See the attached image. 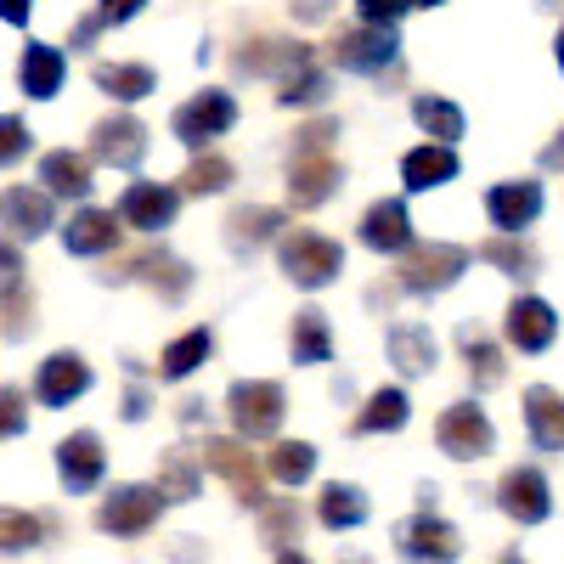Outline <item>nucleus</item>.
Segmentation results:
<instances>
[{
	"label": "nucleus",
	"mask_w": 564,
	"mask_h": 564,
	"mask_svg": "<svg viewBox=\"0 0 564 564\" xmlns=\"http://www.w3.org/2000/svg\"><path fill=\"white\" fill-rule=\"evenodd\" d=\"M153 412V395L148 390H124V423H141Z\"/></svg>",
	"instance_id": "8fccbe9b"
},
{
	"label": "nucleus",
	"mask_w": 564,
	"mask_h": 564,
	"mask_svg": "<svg viewBox=\"0 0 564 564\" xmlns=\"http://www.w3.org/2000/svg\"><path fill=\"white\" fill-rule=\"evenodd\" d=\"M435 446H441L452 463H480V457L497 446V430H491L486 406H475V401L446 406L441 423H435Z\"/></svg>",
	"instance_id": "6e6552de"
},
{
	"label": "nucleus",
	"mask_w": 564,
	"mask_h": 564,
	"mask_svg": "<svg viewBox=\"0 0 564 564\" xmlns=\"http://www.w3.org/2000/svg\"><path fill=\"white\" fill-rule=\"evenodd\" d=\"M209 350H215V334H209V327H193V334L170 339V345H164V356H159V379H164V384L193 379V372L209 361Z\"/></svg>",
	"instance_id": "473e14b6"
},
{
	"label": "nucleus",
	"mask_w": 564,
	"mask_h": 564,
	"mask_svg": "<svg viewBox=\"0 0 564 564\" xmlns=\"http://www.w3.org/2000/svg\"><path fill=\"white\" fill-rule=\"evenodd\" d=\"M401 181H406V193H435V186L457 181L452 141H423V148H412V153L401 159Z\"/></svg>",
	"instance_id": "393cba45"
},
{
	"label": "nucleus",
	"mask_w": 564,
	"mask_h": 564,
	"mask_svg": "<svg viewBox=\"0 0 564 564\" xmlns=\"http://www.w3.org/2000/svg\"><path fill=\"white\" fill-rule=\"evenodd\" d=\"M553 57H558V68H564V29H558V40H553Z\"/></svg>",
	"instance_id": "5fc2aeb1"
},
{
	"label": "nucleus",
	"mask_w": 564,
	"mask_h": 564,
	"mask_svg": "<svg viewBox=\"0 0 564 564\" xmlns=\"http://www.w3.org/2000/svg\"><path fill=\"white\" fill-rule=\"evenodd\" d=\"M289 356L300 367H322V361H334V327H327V316L316 305L294 311V327H289Z\"/></svg>",
	"instance_id": "c85d7f7f"
},
{
	"label": "nucleus",
	"mask_w": 564,
	"mask_h": 564,
	"mask_svg": "<svg viewBox=\"0 0 564 564\" xmlns=\"http://www.w3.org/2000/svg\"><path fill=\"white\" fill-rule=\"evenodd\" d=\"M265 475H271L276 486H305V480L316 475V446H311V441H276V446L265 452Z\"/></svg>",
	"instance_id": "4c0bfd02"
},
{
	"label": "nucleus",
	"mask_w": 564,
	"mask_h": 564,
	"mask_svg": "<svg viewBox=\"0 0 564 564\" xmlns=\"http://www.w3.org/2000/svg\"><path fill=\"white\" fill-rule=\"evenodd\" d=\"M406 417H412V401H406V390H372L367 395V406L350 417V435H395V430H406Z\"/></svg>",
	"instance_id": "7c9ffc66"
},
{
	"label": "nucleus",
	"mask_w": 564,
	"mask_h": 564,
	"mask_svg": "<svg viewBox=\"0 0 564 564\" xmlns=\"http://www.w3.org/2000/svg\"><path fill=\"white\" fill-rule=\"evenodd\" d=\"M90 85H97L102 97H113V102H141V97L159 90V74L148 63H97L90 68Z\"/></svg>",
	"instance_id": "c756f323"
},
{
	"label": "nucleus",
	"mask_w": 564,
	"mask_h": 564,
	"mask_svg": "<svg viewBox=\"0 0 564 564\" xmlns=\"http://www.w3.org/2000/svg\"><path fill=\"white\" fill-rule=\"evenodd\" d=\"M390 361L401 379H423V372H435V334L423 322H395L390 327Z\"/></svg>",
	"instance_id": "a878e982"
},
{
	"label": "nucleus",
	"mask_w": 564,
	"mask_h": 564,
	"mask_svg": "<svg viewBox=\"0 0 564 564\" xmlns=\"http://www.w3.org/2000/svg\"><path fill=\"white\" fill-rule=\"evenodd\" d=\"M457 350H463V361H468V384H475L480 395L502 384V350L491 345V334H486V327L463 322V327H457Z\"/></svg>",
	"instance_id": "bb28decb"
},
{
	"label": "nucleus",
	"mask_w": 564,
	"mask_h": 564,
	"mask_svg": "<svg viewBox=\"0 0 564 564\" xmlns=\"http://www.w3.org/2000/svg\"><path fill=\"white\" fill-rule=\"evenodd\" d=\"M276 226H282L276 209H265V204H243V209H231V215H226V243H231V254H254L260 243L276 238Z\"/></svg>",
	"instance_id": "2f4dec72"
},
{
	"label": "nucleus",
	"mask_w": 564,
	"mask_h": 564,
	"mask_svg": "<svg viewBox=\"0 0 564 564\" xmlns=\"http://www.w3.org/2000/svg\"><path fill=\"white\" fill-rule=\"evenodd\" d=\"M423 7H441V0H356V12L367 23H401L406 12H423Z\"/></svg>",
	"instance_id": "79ce46f5"
},
{
	"label": "nucleus",
	"mask_w": 564,
	"mask_h": 564,
	"mask_svg": "<svg viewBox=\"0 0 564 564\" xmlns=\"http://www.w3.org/2000/svg\"><path fill=\"white\" fill-rule=\"evenodd\" d=\"M401 57V40H395V23H356V29H345L334 45H327V63L334 68H345V74H384L390 63Z\"/></svg>",
	"instance_id": "20e7f679"
},
{
	"label": "nucleus",
	"mask_w": 564,
	"mask_h": 564,
	"mask_svg": "<svg viewBox=\"0 0 564 564\" xmlns=\"http://www.w3.org/2000/svg\"><path fill=\"white\" fill-rule=\"evenodd\" d=\"M327 90H334V79H327V68L316 63H300L276 79V108H322Z\"/></svg>",
	"instance_id": "f704fd0d"
},
{
	"label": "nucleus",
	"mask_w": 564,
	"mask_h": 564,
	"mask_svg": "<svg viewBox=\"0 0 564 564\" xmlns=\"http://www.w3.org/2000/svg\"><path fill=\"white\" fill-rule=\"evenodd\" d=\"M90 384H97V372H90V361L79 350H57L40 361V379H34V395L40 406H74Z\"/></svg>",
	"instance_id": "4468645a"
},
{
	"label": "nucleus",
	"mask_w": 564,
	"mask_h": 564,
	"mask_svg": "<svg viewBox=\"0 0 564 564\" xmlns=\"http://www.w3.org/2000/svg\"><path fill=\"white\" fill-rule=\"evenodd\" d=\"M339 181H345V170H339L334 148H294V159H289V204L294 209H322L339 193Z\"/></svg>",
	"instance_id": "1a4fd4ad"
},
{
	"label": "nucleus",
	"mask_w": 564,
	"mask_h": 564,
	"mask_svg": "<svg viewBox=\"0 0 564 564\" xmlns=\"http://www.w3.org/2000/svg\"><path fill=\"white\" fill-rule=\"evenodd\" d=\"M102 29H108V18H102V12H85V18L74 23V34H68V52H85V45L97 40Z\"/></svg>",
	"instance_id": "de8ad7c7"
},
{
	"label": "nucleus",
	"mask_w": 564,
	"mask_h": 564,
	"mask_svg": "<svg viewBox=\"0 0 564 564\" xmlns=\"http://www.w3.org/2000/svg\"><path fill=\"white\" fill-rule=\"evenodd\" d=\"M412 119H417L423 135H435V141H457V135L468 130L463 108L446 102V97H412Z\"/></svg>",
	"instance_id": "ea45409f"
},
{
	"label": "nucleus",
	"mask_w": 564,
	"mask_h": 564,
	"mask_svg": "<svg viewBox=\"0 0 564 564\" xmlns=\"http://www.w3.org/2000/svg\"><path fill=\"white\" fill-rule=\"evenodd\" d=\"M475 254H480L486 265H497L502 276H536V254L520 243V231H497V238H486Z\"/></svg>",
	"instance_id": "58836bf2"
},
{
	"label": "nucleus",
	"mask_w": 564,
	"mask_h": 564,
	"mask_svg": "<svg viewBox=\"0 0 564 564\" xmlns=\"http://www.w3.org/2000/svg\"><path fill=\"white\" fill-rule=\"evenodd\" d=\"M0 215H7V238H45L52 231V193H34V186H7L0 198Z\"/></svg>",
	"instance_id": "b1692460"
},
{
	"label": "nucleus",
	"mask_w": 564,
	"mask_h": 564,
	"mask_svg": "<svg viewBox=\"0 0 564 564\" xmlns=\"http://www.w3.org/2000/svg\"><path fill=\"white\" fill-rule=\"evenodd\" d=\"M367 513H372V502H367V491L350 486V480L322 486V497H316V520H322L327 531H361Z\"/></svg>",
	"instance_id": "cd10ccee"
},
{
	"label": "nucleus",
	"mask_w": 564,
	"mask_h": 564,
	"mask_svg": "<svg viewBox=\"0 0 564 564\" xmlns=\"http://www.w3.org/2000/svg\"><path fill=\"white\" fill-rule=\"evenodd\" d=\"M102 475H108V452H102V441L90 435V430H79V435H68L57 446V480L74 497H90V491L102 486Z\"/></svg>",
	"instance_id": "f3484780"
},
{
	"label": "nucleus",
	"mask_w": 564,
	"mask_h": 564,
	"mask_svg": "<svg viewBox=\"0 0 564 564\" xmlns=\"http://www.w3.org/2000/svg\"><path fill=\"white\" fill-rule=\"evenodd\" d=\"M119 226H124V215H113V209H97V204H85L68 226H63V249L68 254H79V260H97V254H113L119 249Z\"/></svg>",
	"instance_id": "aec40b11"
},
{
	"label": "nucleus",
	"mask_w": 564,
	"mask_h": 564,
	"mask_svg": "<svg viewBox=\"0 0 564 564\" xmlns=\"http://www.w3.org/2000/svg\"><path fill=\"white\" fill-rule=\"evenodd\" d=\"M553 334H558V316L536 294H520V300L508 305V316H502V339L520 350V356H542L553 345Z\"/></svg>",
	"instance_id": "2eb2a0df"
},
{
	"label": "nucleus",
	"mask_w": 564,
	"mask_h": 564,
	"mask_svg": "<svg viewBox=\"0 0 564 564\" xmlns=\"http://www.w3.org/2000/svg\"><path fill=\"white\" fill-rule=\"evenodd\" d=\"M181 186H164V181H130L124 186V198H119V215H124V226H135V231H164V226H175V215H181Z\"/></svg>",
	"instance_id": "ddd939ff"
},
{
	"label": "nucleus",
	"mask_w": 564,
	"mask_h": 564,
	"mask_svg": "<svg viewBox=\"0 0 564 564\" xmlns=\"http://www.w3.org/2000/svg\"><path fill=\"white\" fill-rule=\"evenodd\" d=\"M497 508L508 513L513 525H542L547 513H553V486H547V475H542V468H531V463L508 468L502 486H497Z\"/></svg>",
	"instance_id": "9b49d317"
},
{
	"label": "nucleus",
	"mask_w": 564,
	"mask_h": 564,
	"mask_svg": "<svg viewBox=\"0 0 564 564\" xmlns=\"http://www.w3.org/2000/svg\"><path fill=\"white\" fill-rule=\"evenodd\" d=\"M231 181H238L231 159H226V153H215V148H204L193 164H186V175H181V193H186V198H215V193H226Z\"/></svg>",
	"instance_id": "c9c22d12"
},
{
	"label": "nucleus",
	"mask_w": 564,
	"mask_h": 564,
	"mask_svg": "<svg viewBox=\"0 0 564 564\" xmlns=\"http://www.w3.org/2000/svg\"><path fill=\"white\" fill-rule=\"evenodd\" d=\"M119 282H141V289H153L164 305H181L186 289H193V271H186V260H175L170 249H148L119 271Z\"/></svg>",
	"instance_id": "a211bd4d"
},
{
	"label": "nucleus",
	"mask_w": 564,
	"mask_h": 564,
	"mask_svg": "<svg viewBox=\"0 0 564 564\" xmlns=\"http://www.w3.org/2000/svg\"><path fill=\"white\" fill-rule=\"evenodd\" d=\"M164 486H113L97 508V531L119 536V542H135V536H148L159 525V513H164Z\"/></svg>",
	"instance_id": "39448f33"
},
{
	"label": "nucleus",
	"mask_w": 564,
	"mask_h": 564,
	"mask_svg": "<svg viewBox=\"0 0 564 564\" xmlns=\"http://www.w3.org/2000/svg\"><path fill=\"white\" fill-rule=\"evenodd\" d=\"M542 164H547V170L564 164V130H558V141H547V148H542Z\"/></svg>",
	"instance_id": "864d4df0"
},
{
	"label": "nucleus",
	"mask_w": 564,
	"mask_h": 564,
	"mask_svg": "<svg viewBox=\"0 0 564 564\" xmlns=\"http://www.w3.org/2000/svg\"><path fill=\"white\" fill-rule=\"evenodd\" d=\"M260 542L276 558H300V508L289 497H276V502L260 508Z\"/></svg>",
	"instance_id": "72a5a7b5"
},
{
	"label": "nucleus",
	"mask_w": 564,
	"mask_h": 564,
	"mask_svg": "<svg viewBox=\"0 0 564 564\" xmlns=\"http://www.w3.org/2000/svg\"><path fill=\"white\" fill-rule=\"evenodd\" d=\"M334 135H339V119H311L294 135V148H334Z\"/></svg>",
	"instance_id": "49530a36"
},
{
	"label": "nucleus",
	"mask_w": 564,
	"mask_h": 564,
	"mask_svg": "<svg viewBox=\"0 0 564 564\" xmlns=\"http://www.w3.org/2000/svg\"><path fill=\"white\" fill-rule=\"evenodd\" d=\"M90 153H68V148H57V153H45L40 159V181H45V193L52 198H74V204H85L90 193H97V181H90Z\"/></svg>",
	"instance_id": "5701e85b"
},
{
	"label": "nucleus",
	"mask_w": 564,
	"mask_h": 564,
	"mask_svg": "<svg viewBox=\"0 0 564 564\" xmlns=\"http://www.w3.org/2000/svg\"><path fill=\"white\" fill-rule=\"evenodd\" d=\"M141 7H148V0H97V12L108 18V29H119V23H130Z\"/></svg>",
	"instance_id": "09e8293b"
},
{
	"label": "nucleus",
	"mask_w": 564,
	"mask_h": 564,
	"mask_svg": "<svg viewBox=\"0 0 564 564\" xmlns=\"http://www.w3.org/2000/svg\"><path fill=\"white\" fill-rule=\"evenodd\" d=\"M475 260H480V254L463 249V243H412V249L401 254V294H412V300L446 294Z\"/></svg>",
	"instance_id": "f03ea898"
},
{
	"label": "nucleus",
	"mask_w": 564,
	"mask_h": 564,
	"mask_svg": "<svg viewBox=\"0 0 564 564\" xmlns=\"http://www.w3.org/2000/svg\"><path fill=\"white\" fill-rule=\"evenodd\" d=\"M29 547H40V520H34V513L7 508V558H18V553H29Z\"/></svg>",
	"instance_id": "37998d69"
},
{
	"label": "nucleus",
	"mask_w": 564,
	"mask_h": 564,
	"mask_svg": "<svg viewBox=\"0 0 564 564\" xmlns=\"http://www.w3.org/2000/svg\"><path fill=\"white\" fill-rule=\"evenodd\" d=\"M542 204H547L542 181H497L491 193H486V215H491L497 231H525V226H536Z\"/></svg>",
	"instance_id": "6ab92c4d"
},
{
	"label": "nucleus",
	"mask_w": 564,
	"mask_h": 564,
	"mask_svg": "<svg viewBox=\"0 0 564 564\" xmlns=\"http://www.w3.org/2000/svg\"><path fill=\"white\" fill-rule=\"evenodd\" d=\"M63 79H68V57L57 52V45H45V40H29L23 57H18V85H23V97L52 102L57 90H63Z\"/></svg>",
	"instance_id": "412c9836"
},
{
	"label": "nucleus",
	"mask_w": 564,
	"mask_h": 564,
	"mask_svg": "<svg viewBox=\"0 0 564 564\" xmlns=\"http://www.w3.org/2000/svg\"><path fill=\"white\" fill-rule=\"evenodd\" d=\"M29 148H34L29 124H23L18 113H7V119H0V164H18V159H23Z\"/></svg>",
	"instance_id": "c03bdc74"
},
{
	"label": "nucleus",
	"mask_w": 564,
	"mask_h": 564,
	"mask_svg": "<svg viewBox=\"0 0 564 564\" xmlns=\"http://www.w3.org/2000/svg\"><path fill=\"white\" fill-rule=\"evenodd\" d=\"M525 430H531V446L558 457L564 452V395L553 384H531L525 390Z\"/></svg>",
	"instance_id": "4be33fe9"
},
{
	"label": "nucleus",
	"mask_w": 564,
	"mask_h": 564,
	"mask_svg": "<svg viewBox=\"0 0 564 564\" xmlns=\"http://www.w3.org/2000/svg\"><path fill=\"white\" fill-rule=\"evenodd\" d=\"M29 12H34V0H0V18H7L12 29H23V23H29Z\"/></svg>",
	"instance_id": "603ef678"
},
{
	"label": "nucleus",
	"mask_w": 564,
	"mask_h": 564,
	"mask_svg": "<svg viewBox=\"0 0 564 564\" xmlns=\"http://www.w3.org/2000/svg\"><path fill=\"white\" fill-rule=\"evenodd\" d=\"M238 63V74H289V68H300V63H311V52L305 45H289V40H254L249 52H238L231 57Z\"/></svg>",
	"instance_id": "e433bc0d"
},
{
	"label": "nucleus",
	"mask_w": 564,
	"mask_h": 564,
	"mask_svg": "<svg viewBox=\"0 0 564 564\" xmlns=\"http://www.w3.org/2000/svg\"><path fill=\"white\" fill-rule=\"evenodd\" d=\"M90 159L108 164V170H141L148 159V124L135 113H113L90 124Z\"/></svg>",
	"instance_id": "9d476101"
},
{
	"label": "nucleus",
	"mask_w": 564,
	"mask_h": 564,
	"mask_svg": "<svg viewBox=\"0 0 564 564\" xmlns=\"http://www.w3.org/2000/svg\"><path fill=\"white\" fill-rule=\"evenodd\" d=\"M276 271L294 282V289H305V294H316V289H327V282H339V271H345V249L334 243V238H322V231H282L276 238Z\"/></svg>",
	"instance_id": "f257e3e1"
},
{
	"label": "nucleus",
	"mask_w": 564,
	"mask_h": 564,
	"mask_svg": "<svg viewBox=\"0 0 564 564\" xmlns=\"http://www.w3.org/2000/svg\"><path fill=\"white\" fill-rule=\"evenodd\" d=\"M198 463H204V457H193V452H164L159 486H164L170 502H193V497H198Z\"/></svg>",
	"instance_id": "a19ab883"
},
{
	"label": "nucleus",
	"mask_w": 564,
	"mask_h": 564,
	"mask_svg": "<svg viewBox=\"0 0 564 564\" xmlns=\"http://www.w3.org/2000/svg\"><path fill=\"white\" fill-rule=\"evenodd\" d=\"M282 412H289V395L276 379H238L226 390V417L243 441H271L282 430Z\"/></svg>",
	"instance_id": "7ed1b4c3"
},
{
	"label": "nucleus",
	"mask_w": 564,
	"mask_h": 564,
	"mask_svg": "<svg viewBox=\"0 0 564 564\" xmlns=\"http://www.w3.org/2000/svg\"><path fill=\"white\" fill-rule=\"evenodd\" d=\"M198 457H204V468H215V475L231 486V497H238L243 508L260 513V508L271 502V497H265V480H271V475L249 457V441H243V435H238V441H204Z\"/></svg>",
	"instance_id": "0eeeda50"
},
{
	"label": "nucleus",
	"mask_w": 564,
	"mask_h": 564,
	"mask_svg": "<svg viewBox=\"0 0 564 564\" xmlns=\"http://www.w3.org/2000/svg\"><path fill=\"white\" fill-rule=\"evenodd\" d=\"M0 406H7V412H0V430H7V441H18V435L29 430V417H23V395L7 384V390H0Z\"/></svg>",
	"instance_id": "a18cd8bd"
},
{
	"label": "nucleus",
	"mask_w": 564,
	"mask_h": 564,
	"mask_svg": "<svg viewBox=\"0 0 564 564\" xmlns=\"http://www.w3.org/2000/svg\"><path fill=\"white\" fill-rule=\"evenodd\" d=\"M327 12H334V0H294V18L300 23H322Z\"/></svg>",
	"instance_id": "3c124183"
},
{
	"label": "nucleus",
	"mask_w": 564,
	"mask_h": 564,
	"mask_svg": "<svg viewBox=\"0 0 564 564\" xmlns=\"http://www.w3.org/2000/svg\"><path fill=\"white\" fill-rule=\"evenodd\" d=\"M356 238H361V249H372V254H406V249L417 243V238H412L406 198H379V204L361 215Z\"/></svg>",
	"instance_id": "dca6fc26"
},
{
	"label": "nucleus",
	"mask_w": 564,
	"mask_h": 564,
	"mask_svg": "<svg viewBox=\"0 0 564 564\" xmlns=\"http://www.w3.org/2000/svg\"><path fill=\"white\" fill-rule=\"evenodd\" d=\"M231 124H238V102H231L226 90H198L193 102H181L170 113V135L181 141V148H193V153L215 148Z\"/></svg>",
	"instance_id": "423d86ee"
},
{
	"label": "nucleus",
	"mask_w": 564,
	"mask_h": 564,
	"mask_svg": "<svg viewBox=\"0 0 564 564\" xmlns=\"http://www.w3.org/2000/svg\"><path fill=\"white\" fill-rule=\"evenodd\" d=\"M395 553L401 558H430V564H452L457 553H463V536L441 520V513H430V508H423V513H412V520H401L395 525Z\"/></svg>",
	"instance_id": "f8f14e48"
}]
</instances>
